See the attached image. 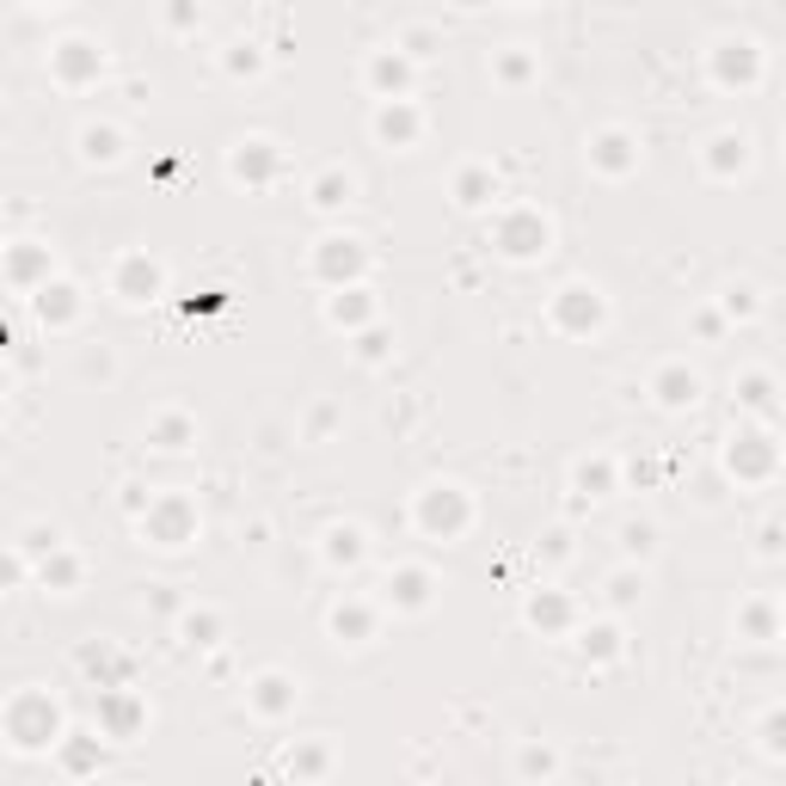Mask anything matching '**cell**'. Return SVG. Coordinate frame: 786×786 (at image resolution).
<instances>
[{"mask_svg": "<svg viewBox=\"0 0 786 786\" xmlns=\"http://www.w3.org/2000/svg\"><path fill=\"white\" fill-rule=\"evenodd\" d=\"M0 737L13 749H55L62 744V713H55V701L43 688H19L0 706Z\"/></svg>", "mask_w": 786, "mask_h": 786, "instance_id": "1", "label": "cell"}, {"mask_svg": "<svg viewBox=\"0 0 786 786\" xmlns=\"http://www.w3.org/2000/svg\"><path fill=\"white\" fill-rule=\"evenodd\" d=\"M412 517H418V529H425L430 541H455V534L473 522V498H467L461 486H425L418 504H412Z\"/></svg>", "mask_w": 786, "mask_h": 786, "instance_id": "2", "label": "cell"}, {"mask_svg": "<svg viewBox=\"0 0 786 786\" xmlns=\"http://www.w3.org/2000/svg\"><path fill=\"white\" fill-rule=\"evenodd\" d=\"M135 529L154 547H185V541H197V504L185 492H161V498H147V517Z\"/></svg>", "mask_w": 786, "mask_h": 786, "instance_id": "3", "label": "cell"}, {"mask_svg": "<svg viewBox=\"0 0 786 786\" xmlns=\"http://www.w3.org/2000/svg\"><path fill=\"white\" fill-rule=\"evenodd\" d=\"M547 246H553V222H547L541 210H529V203L498 222V253L504 258H541Z\"/></svg>", "mask_w": 786, "mask_h": 786, "instance_id": "4", "label": "cell"}, {"mask_svg": "<svg viewBox=\"0 0 786 786\" xmlns=\"http://www.w3.org/2000/svg\"><path fill=\"white\" fill-rule=\"evenodd\" d=\"M50 74L62 86H86V81L105 74V50H99L93 38H68V43H55V50H50Z\"/></svg>", "mask_w": 786, "mask_h": 786, "instance_id": "5", "label": "cell"}, {"mask_svg": "<svg viewBox=\"0 0 786 786\" xmlns=\"http://www.w3.org/2000/svg\"><path fill=\"white\" fill-rule=\"evenodd\" d=\"M602 295L590 289V283H565L560 295H553V326H565V333H596L602 326Z\"/></svg>", "mask_w": 786, "mask_h": 786, "instance_id": "6", "label": "cell"}, {"mask_svg": "<svg viewBox=\"0 0 786 786\" xmlns=\"http://www.w3.org/2000/svg\"><path fill=\"white\" fill-rule=\"evenodd\" d=\"M363 265H369V253H363V241H350V234H333V241H320V253H314V277L333 283V289H345V277H363Z\"/></svg>", "mask_w": 786, "mask_h": 786, "instance_id": "7", "label": "cell"}, {"mask_svg": "<svg viewBox=\"0 0 786 786\" xmlns=\"http://www.w3.org/2000/svg\"><path fill=\"white\" fill-rule=\"evenodd\" d=\"M99 725H105V737H118V744H130L135 732H142L147 725V706L135 701L130 688H118V682H111L105 694H99Z\"/></svg>", "mask_w": 786, "mask_h": 786, "instance_id": "8", "label": "cell"}, {"mask_svg": "<svg viewBox=\"0 0 786 786\" xmlns=\"http://www.w3.org/2000/svg\"><path fill=\"white\" fill-rule=\"evenodd\" d=\"M713 81L719 86H756L762 81V50L749 38H732L713 50Z\"/></svg>", "mask_w": 786, "mask_h": 786, "instance_id": "9", "label": "cell"}, {"mask_svg": "<svg viewBox=\"0 0 786 786\" xmlns=\"http://www.w3.org/2000/svg\"><path fill=\"white\" fill-rule=\"evenodd\" d=\"M774 461H780V449H774L768 430H749V437H732V455H725V467H732L737 480H768Z\"/></svg>", "mask_w": 786, "mask_h": 786, "instance_id": "10", "label": "cell"}, {"mask_svg": "<svg viewBox=\"0 0 786 786\" xmlns=\"http://www.w3.org/2000/svg\"><path fill=\"white\" fill-rule=\"evenodd\" d=\"M0 270H7L19 289H43V283H50V270H55V258L43 253L38 241H19V246H0Z\"/></svg>", "mask_w": 786, "mask_h": 786, "instance_id": "11", "label": "cell"}, {"mask_svg": "<svg viewBox=\"0 0 786 786\" xmlns=\"http://www.w3.org/2000/svg\"><path fill=\"white\" fill-rule=\"evenodd\" d=\"M161 283H166V270L154 265L147 253H123L118 258V283H111V289H118L123 302H154V295H161Z\"/></svg>", "mask_w": 786, "mask_h": 786, "instance_id": "12", "label": "cell"}, {"mask_svg": "<svg viewBox=\"0 0 786 786\" xmlns=\"http://www.w3.org/2000/svg\"><path fill=\"white\" fill-rule=\"evenodd\" d=\"M590 166H596L602 178H626L633 166H640V142L626 130H602L596 142H590Z\"/></svg>", "mask_w": 786, "mask_h": 786, "instance_id": "13", "label": "cell"}, {"mask_svg": "<svg viewBox=\"0 0 786 786\" xmlns=\"http://www.w3.org/2000/svg\"><path fill=\"white\" fill-rule=\"evenodd\" d=\"M295 694H302V682H295V676H283V670H265V676L246 688V701H253L258 719H283V713L295 706Z\"/></svg>", "mask_w": 786, "mask_h": 786, "instance_id": "14", "label": "cell"}, {"mask_svg": "<svg viewBox=\"0 0 786 786\" xmlns=\"http://www.w3.org/2000/svg\"><path fill=\"white\" fill-rule=\"evenodd\" d=\"M430 590H437V578L425 572V565H400V572H387V602L406 614L430 609Z\"/></svg>", "mask_w": 786, "mask_h": 786, "instance_id": "15", "label": "cell"}, {"mask_svg": "<svg viewBox=\"0 0 786 786\" xmlns=\"http://www.w3.org/2000/svg\"><path fill=\"white\" fill-rule=\"evenodd\" d=\"M369 86H375L381 99H406V86H412V62L400 55V43L369 55Z\"/></svg>", "mask_w": 786, "mask_h": 786, "instance_id": "16", "label": "cell"}, {"mask_svg": "<svg viewBox=\"0 0 786 786\" xmlns=\"http://www.w3.org/2000/svg\"><path fill=\"white\" fill-rule=\"evenodd\" d=\"M418 111H412V99H381V111H375V135L381 142H394V147H412L418 142Z\"/></svg>", "mask_w": 786, "mask_h": 786, "instance_id": "17", "label": "cell"}, {"mask_svg": "<svg viewBox=\"0 0 786 786\" xmlns=\"http://www.w3.org/2000/svg\"><path fill=\"white\" fill-rule=\"evenodd\" d=\"M652 394H657V406L682 412V406H694V400H701V375H694V369H682V363H670V369H657Z\"/></svg>", "mask_w": 786, "mask_h": 786, "instance_id": "18", "label": "cell"}, {"mask_svg": "<svg viewBox=\"0 0 786 786\" xmlns=\"http://www.w3.org/2000/svg\"><path fill=\"white\" fill-rule=\"evenodd\" d=\"M744 166H749V135H744V130L713 135V147H706V173H713V178H732V173H744Z\"/></svg>", "mask_w": 786, "mask_h": 786, "instance_id": "19", "label": "cell"}, {"mask_svg": "<svg viewBox=\"0 0 786 786\" xmlns=\"http://www.w3.org/2000/svg\"><path fill=\"white\" fill-rule=\"evenodd\" d=\"M38 320L43 326H74L81 320V289H74V283H43L38 289Z\"/></svg>", "mask_w": 786, "mask_h": 786, "instance_id": "20", "label": "cell"}, {"mask_svg": "<svg viewBox=\"0 0 786 786\" xmlns=\"http://www.w3.org/2000/svg\"><path fill=\"white\" fill-rule=\"evenodd\" d=\"M333 640L338 645H369L375 640V609L369 602H338L333 609Z\"/></svg>", "mask_w": 786, "mask_h": 786, "instance_id": "21", "label": "cell"}, {"mask_svg": "<svg viewBox=\"0 0 786 786\" xmlns=\"http://www.w3.org/2000/svg\"><path fill=\"white\" fill-rule=\"evenodd\" d=\"M227 166H234V178H253V185H265V178L277 173V147H270V142H241Z\"/></svg>", "mask_w": 786, "mask_h": 786, "instance_id": "22", "label": "cell"}, {"mask_svg": "<svg viewBox=\"0 0 786 786\" xmlns=\"http://www.w3.org/2000/svg\"><path fill=\"white\" fill-rule=\"evenodd\" d=\"M529 626H541V633H565V626H572V602H565L560 590L529 596Z\"/></svg>", "mask_w": 786, "mask_h": 786, "instance_id": "23", "label": "cell"}, {"mask_svg": "<svg viewBox=\"0 0 786 786\" xmlns=\"http://www.w3.org/2000/svg\"><path fill=\"white\" fill-rule=\"evenodd\" d=\"M375 314V302H369V289H357V283H350V289H333V302H326V320L333 326H363Z\"/></svg>", "mask_w": 786, "mask_h": 786, "instance_id": "24", "label": "cell"}, {"mask_svg": "<svg viewBox=\"0 0 786 786\" xmlns=\"http://www.w3.org/2000/svg\"><path fill=\"white\" fill-rule=\"evenodd\" d=\"M147 442H161V449H185V442H197V418H191V412H161L154 425H147Z\"/></svg>", "mask_w": 786, "mask_h": 786, "instance_id": "25", "label": "cell"}, {"mask_svg": "<svg viewBox=\"0 0 786 786\" xmlns=\"http://www.w3.org/2000/svg\"><path fill=\"white\" fill-rule=\"evenodd\" d=\"M492 197H498V178L486 173V166H467V173L455 178V203H461V210H486Z\"/></svg>", "mask_w": 786, "mask_h": 786, "instance_id": "26", "label": "cell"}, {"mask_svg": "<svg viewBox=\"0 0 786 786\" xmlns=\"http://www.w3.org/2000/svg\"><path fill=\"white\" fill-rule=\"evenodd\" d=\"M38 578H43L50 590H74V584H81V560H74L68 547H50V553L38 560Z\"/></svg>", "mask_w": 786, "mask_h": 786, "instance_id": "27", "label": "cell"}, {"mask_svg": "<svg viewBox=\"0 0 786 786\" xmlns=\"http://www.w3.org/2000/svg\"><path fill=\"white\" fill-rule=\"evenodd\" d=\"M81 154H86L93 166H111V161L123 154V135L111 130V123H86V130H81Z\"/></svg>", "mask_w": 786, "mask_h": 786, "instance_id": "28", "label": "cell"}, {"mask_svg": "<svg viewBox=\"0 0 786 786\" xmlns=\"http://www.w3.org/2000/svg\"><path fill=\"white\" fill-rule=\"evenodd\" d=\"M350 191H357V178H350L345 166H326V173L314 178V210H338Z\"/></svg>", "mask_w": 786, "mask_h": 786, "instance_id": "29", "label": "cell"}, {"mask_svg": "<svg viewBox=\"0 0 786 786\" xmlns=\"http://www.w3.org/2000/svg\"><path fill=\"white\" fill-rule=\"evenodd\" d=\"M326 560H333V565H357L363 560V529H357V522H345V529L326 534Z\"/></svg>", "mask_w": 786, "mask_h": 786, "instance_id": "30", "label": "cell"}, {"mask_svg": "<svg viewBox=\"0 0 786 786\" xmlns=\"http://www.w3.org/2000/svg\"><path fill=\"white\" fill-rule=\"evenodd\" d=\"M737 626H744V640H756V645H774V633H780V621H774L768 602H749V609L737 614Z\"/></svg>", "mask_w": 786, "mask_h": 786, "instance_id": "31", "label": "cell"}, {"mask_svg": "<svg viewBox=\"0 0 786 786\" xmlns=\"http://www.w3.org/2000/svg\"><path fill=\"white\" fill-rule=\"evenodd\" d=\"M737 394H744L749 412L774 418V381H768V375H744V381H737Z\"/></svg>", "mask_w": 786, "mask_h": 786, "instance_id": "32", "label": "cell"}, {"mask_svg": "<svg viewBox=\"0 0 786 786\" xmlns=\"http://www.w3.org/2000/svg\"><path fill=\"white\" fill-rule=\"evenodd\" d=\"M178 633H185V645H215V633H222V621H215V609H191Z\"/></svg>", "mask_w": 786, "mask_h": 786, "instance_id": "33", "label": "cell"}, {"mask_svg": "<svg viewBox=\"0 0 786 786\" xmlns=\"http://www.w3.org/2000/svg\"><path fill=\"white\" fill-rule=\"evenodd\" d=\"M578 652L596 657V664H602V657H614V652H621V626H590L584 640H578Z\"/></svg>", "mask_w": 786, "mask_h": 786, "instance_id": "34", "label": "cell"}, {"mask_svg": "<svg viewBox=\"0 0 786 786\" xmlns=\"http://www.w3.org/2000/svg\"><path fill=\"white\" fill-rule=\"evenodd\" d=\"M50 547H62V534H55V529H43V522H31V529H25V541H19V553H25V560H43Z\"/></svg>", "mask_w": 786, "mask_h": 786, "instance_id": "35", "label": "cell"}, {"mask_svg": "<svg viewBox=\"0 0 786 786\" xmlns=\"http://www.w3.org/2000/svg\"><path fill=\"white\" fill-rule=\"evenodd\" d=\"M609 480H614V473H609V461H584V467H578V486H584L590 498H602V492H609Z\"/></svg>", "mask_w": 786, "mask_h": 786, "instance_id": "36", "label": "cell"}, {"mask_svg": "<svg viewBox=\"0 0 786 786\" xmlns=\"http://www.w3.org/2000/svg\"><path fill=\"white\" fill-rule=\"evenodd\" d=\"M25 553H19V547H7V553H0V590H7V584H19V578H25Z\"/></svg>", "mask_w": 786, "mask_h": 786, "instance_id": "37", "label": "cell"}, {"mask_svg": "<svg viewBox=\"0 0 786 786\" xmlns=\"http://www.w3.org/2000/svg\"><path fill=\"white\" fill-rule=\"evenodd\" d=\"M227 68H234V74H258V55H253V43H234V55H227Z\"/></svg>", "mask_w": 786, "mask_h": 786, "instance_id": "38", "label": "cell"}, {"mask_svg": "<svg viewBox=\"0 0 786 786\" xmlns=\"http://www.w3.org/2000/svg\"><path fill=\"white\" fill-rule=\"evenodd\" d=\"M498 74L517 86V81H529V74H534V62H529V55H504V62H498Z\"/></svg>", "mask_w": 786, "mask_h": 786, "instance_id": "39", "label": "cell"}, {"mask_svg": "<svg viewBox=\"0 0 786 786\" xmlns=\"http://www.w3.org/2000/svg\"><path fill=\"white\" fill-rule=\"evenodd\" d=\"M614 602H621V609H626V602H633V596H640V590H645V578H633V572H621V578H614Z\"/></svg>", "mask_w": 786, "mask_h": 786, "instance_id": "40", "label": "cell"}, {"mask_svg": "<svg viewBox=\"0 0 786 786\" xmlns=\"http://www.w3.org/2000/svg\"><path fill=\"white\" fill-rule=\"evenodd\" d=\"M522 774H553V749H522Z\"/></svg>", "mask_w": 786, "mask_h": 786, "instance_id": "41", "label": "cell"}, {"mask_svg": "<svg viewBox=\"0 0 786 786\" xmlns=\"http://www.w3.org/2000/svg\"><path fill=\"white\" fill-rule=\"evenodd\" d=\"M725 307H732V314H756V302H749V289H732V295H725Z\"/></svg>", "mask_w": 786, "mask_h": 786, "instance_id": "42", "label": "cell"}, {"mask_svg": "<svg viewBox=\"0 0 786 786\" xmlns=\"http://www.w3.org/2000/svg\"><path fill=\"white\" fill-rule=\"evenodd\" d=\"M191 19H197V7H191V0H173V25H178V31H185V25H191Z\"/></svg>", "mask_w": 786, "mask_h": 786, "instance_id": "43", "label": "cell"}, {"mask_svg": "<svg viewBox=\"0 0 786 786\" xmlns=\"http://www.w3.org/2000/svg\"><path fill=\"white\" fill-rule=\"evenodd\" d=\"M38 7H62V0H38Z\"/></svg>", "mask_w": 786, "mask_h": 786, "instance_id": "44", "label": "cell"}, {"mask_svg": "<svg viewBox=\"0 0 786 786\" xmlns=\"http://www.w3.org/2000/svg\"><path fill=\"white\" fill-rule=\"evenodd\" d=\"M517 7H529V0H517Z\"/></svg>", "mask_w": 786, "mask_h": 786, "instance_id": "45", "label": "cell"}]
</instances>
